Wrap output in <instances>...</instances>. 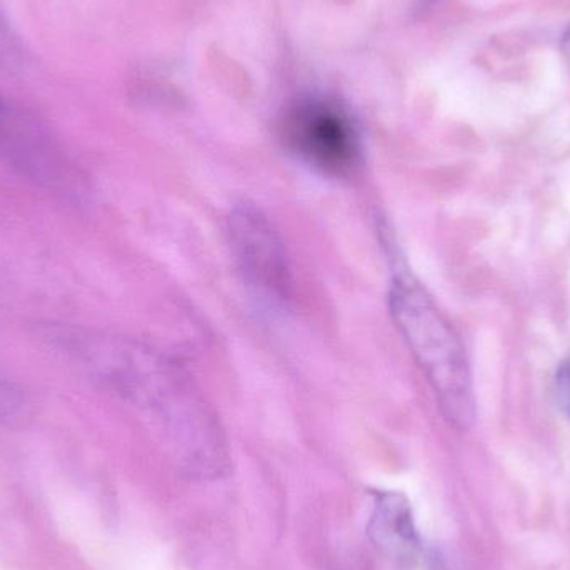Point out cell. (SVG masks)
Here are the masks:
<instances>
[{
    "instance_id": "6da1fadb",
    "label": "cell",
    "mask_w": 570,
    "mask_h": 570,
    "mask_svg": "<svg viewBox=\"0 0 570 570\" xmlns=\"http://www.w3.org/2000/svg\"><path fill=\"white\" fill-rule=\"evenodd\" d=\"M53 338L90 377L146 415L187 471L219 475L227 468L229 452L216 412L166 355L104 332L62 331Z\"/></svg>"
},
{
    "instance_id": "7a4b0ae2",
    "label": "cell",
    "mask_w": 570,
    "mask_h": 570,
    "mask_svg": "<svg viewBox=\"0 0 570 570\" xmlns=\"http://www.w3.org/2000/svg\"><path fill=\"white\" fill-rule=\"evenodd\" d=\"M392 318L431 384L439 407L454 428L474 421V392L468 355L458 332L424 285L397 271L389 292Z\"/></svg>"
},
{
    "instance_id": "3957f363",
    "label": "cell",
    "mask_w": 570,
    "mask_h": 570,
    "mask_svg": "<svg viewBox=\"0 0 570 570\" xmlns=\"http://www.w3.org/2000/svg\"><path fill=\"white\" fill-rule=\"evenodd\" d=\"M0 160L17 176L67 203L89 196V177L40 117L0 96Z\"/></svg>"
},
{
    "instance_id": "277c9868",
    "label": "cell",
    "mask_w": 570,
    "mask_h": 570,
    "mask_svg": "<svg viewBox=\"0 0 570 570\" xmlns=\"http://www.w3.org/2000/svg\"><path fill=\"white\" fill-rule=\"evenodd\" d=\"M283 136L302 163L327 176H348L361 160L357 127L347 110L334 100H297L285 114Z\"/></svg>"
},
{
    "instance_id": "5b68a950",
    "label": "cell",
    "mask_w": 570,
    "mask_h": 570,
    "mask_svg": "<svg viewBox=\"0 0 570 570\" xmlns=\"http://www.w3.org/2000/svg\"><path fill=\"white\" fill-rule=\"evenodd\" d=\"M229 237L237 266L263 301L285 305L292 294V271L283 237L269 217L250 204L234 207Z\"/></svg>"
},
{
    "instance_id": "8992f818",
    "label": "cell",
    "mask_w": 570,
    "mask_h": 570,
    "mask_svg": "<svg viewBox=\"0 0 570 570\" xmlns=\"http://www.w3.org/2000/svg\"><path fill=\"white\" fill-rule=\"evenodd\" d=\"M372 498L367 532L375 548L397 561L414 558L421 539L409 499L395 491H374Z\"/></svg>"
},
{
    "instance_id": "52a82bcc",
    "label": "cell",
    "mask_w": 570,
    "mask_h": 570,
    "mask_svg": "<svg viewBox=\"0 0 570 570\" xmlns=\"http://www.w3.org/2000/svg\"><path fill=\"white\" fill-rule=\"evenodd\" d=\"M22 52L19 39L0 13V67L12 69L19 66L22 62Z\"/></svg>"
},
{
    "instance_id": "ba28073f",
    "label": "cell",
    "mask_w": 570,
    "mask_h": 570,
    "mask_svg": "<svg viewBox=\"0 0 570 570\" xmlns=\"http://www.w3.org/2000/svg\"><path fill=\"white\" fill-rule=\"evenodd\" d=\"M556 402L570 417V355L561 362L554 377Z\"/></svg>"
},
{
    "instance_id": "9c48e42d",
    "label": "cell",
    "mask_w": 570,
    "mask_h": 570,
    "mask_svg": "<svg viewBox=\"0 0 570 570\" xmlns=\"http://www.w3.org/2000/svg\"><path fill=\"white\" fill-rule=\"evenodd\" d=\"M561 50L564 53L566 60H568L570 67V26L566 30L564 36L561 39Z\"/></svg>"
}]
</instances>
